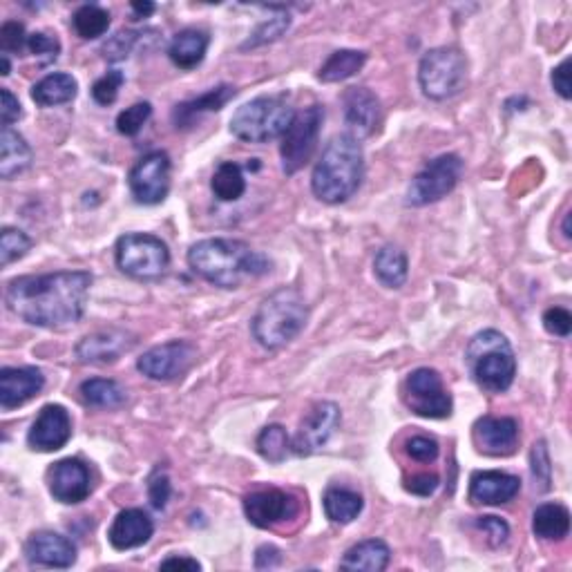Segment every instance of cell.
I'll use <instances>...</instances> for the list:
<instances>
[{"mask_svg": "<svg viewBox=\"0 0 572 572\" xmlns=\"http://www.w3.org/2000/svg\"><path fill=\"white\" fill-rule=\"evenodd\" d=\"M92 275L88 271H56L23 275L7 284V309L32 327L63 331L79 324L88 307Z\"/></svg>", "mask_w": 572, "mask_h": 572, "instance_id": "obj_1", "label": "cell"}, {"mask_svg": "<svg viewBox=\"0 0 572 572\" xmlns=\"http://www.w3.org/2000/svg\"><path fill=\"white\" fill-rule=\"evenodd\" d=\"M186 260L190 271L219 289H240L244 282L262 278L271 271L266 255L253 251L246 242L226 237L193 244Z\"/></svg>", "mask_w": 572, "mask_h": 572, "instance_id": "obj_2", "label": "cell"}, {"mask_svg": "<svg viewBox=\"0 0 572 572\" xmlns=\"http://www.w3.org/2000/svg\"><path fill=\"white\" fill-rule=\"evenodd\" d=\"M365 173L360 141L351 135L333 137L313 168L311 190L324 204H342L354 197Z\"/></svg>", "mask_w": 572, "mask_h": 572, "instance_id": "obj_3", "label": "cell"}, {"mask_svg": "<svg viewBox=\"0 0 572 572\" xmlns=\"http://www.w3.org/2000/svg\"><path fill=\"white\" fill-rule=\"evenodd\" d=\"M465 365L474 383L490 394L508 392L517 376V358L503 333L485 329L465 349Z\"/></svg>", "mask_w": 572, "mask_h": 572, "instance_id": "obj_4", "label": "cell"}, {"mask_svg": "<svg viewBox=\"0 0 572 572\" xmlns=\"http://www.w3.org/2000/svg\"><path fill=\"white\" fill-rule=\"evenodd\" d=\"M307 318L309 309L300 291L284 286V289L271 293L257 309L251 322L253 338L264 349H280L298 338Z\"/></svg>", "mask_w": 572, "mask_h": 572, "instance_id": "obj_5", "label": "cell"}, {"mask_svg": "<svg viewBox=\"0 0 572 572\" xmlns=\"http://www.w3.org/2000/svg\"><path fill=\"white\" fill-rule=\"evenodd\" d=\"M293 117L295 112L284 94L257 97L237 108L231 119V132L246 143H266L282 137Z\"/></svg>", "mask_w": 572, "mask_h": 572, "instance_id": "obj_6", "label": "cell"}, {"mask_svg": "<svg viewBox=\"0 0 572 572\" xmlns=\"http://www.w3.org/2000/svg\"><path fill=\"white\" fill-rule=\"evenodd\" d=\"M467 61L459 47H434L418 65V83L427 99L447 101L463 90Z\"/></svg>", "mask_w": 572, "mask_h": 572, "instance_id": "obj_7", "label": "cell"}, {"mask_svg": "<svg viewBox=\"0 0 572 572\" xmlns=\"http://www.w3.org/2000/svg\"><path fill=\"white\" fill-rule=\"evenodd\" d=\"M114 257H117L121 273L135 280H157L170 266L168 246L159 237L146 233H128L119 237Z\"/></svg>", "mask_w": 572, "mask_h": 572, "instance_id": "obj_8", "label": "cell"}, {"mask_svg": "<svg viewBox=\"0 0 572 572\" xmlns=\"http://www.w3.org/2000/svg\"><path fill=\"white\" fill-rule=\"evenodd\" d=\"M465 164L459 155H441L429 161V164L418 173L407 190L409 206H427L441 202L452 190L459 186L463 177Z\"/></svg>", "mask_w": 572, "mask_h": 572, "instance_id": "obj_9", "label": "cell"}, {"mask_svg": "<svg viewBox=\"0 0 572 572\" xmlns=\"http://www.w3.org/2000/svg\"><path fill=\"white\" fill-rule=\"evenodd\" d=\"M324 121V110L320 106H311L302 112H295L291 126L282 135V168L286 175H295L300 168L307 166L320 137V128Z\"/></svg>", "mask_w": 572, "mask_h": 572, "instance_id": "obj_10", "label": "cell"}, {"mask_svg": "<svg viewBox=\"0 0 572 572\" xmlns=\"http://www.w3.org/2000/svg\"><path fill=\"white\" fill-rule=\"evenodd\" d=\"M405 403L423 418H447L452 414V396L436 369L421 367L407 376Z\"/></svg>", "mask_w": 572, "mask_h": 572, "instance_id": "obj_11", "label": "cell"}, {"mask_svg": "<svg viewBox=\"0 0 572 572\" xmlns=\"http://www.w3.org/2000/svg\"><path fill=\"white\" fill-rule=\"evenodd\" d=\"M197 349L186 340H170L164 345L148 349L137 360V369L143 376L157 383H173L181 376L188 374V369L195 365Z\"/></svg>", "mask_w": 572, "mask_h": 572, "instance_id": "obj_12", "label": "cell"}, {"mask_svg": "<svg viewBox=\"0 0 572 572\" xmlns=\"http://www.w3.org/2000/svg\"><path fill=\"white\" fill-rule=\"evenodd\" d=\"M128 184L139 204H161L170 190V157L164 150H157L139 159L137 166L130 170Z\"/></svg>", "mask_w": 572, "mask_h": 572, "instance_id": "obj_13", "label": "cell"}, {"mask_svg": "<svg viewBox=\"0 0 572 572\" xmlns=\"http://www.w3.org/2000/svg\"><path fill=\"white\" fill-rule=\"evenodd\" d=\"M340 425V407L336 403H318L307 414V418L300 423L298 434L293 436L291 450L298 456H311L320 452L324 445L331 441V436L336 434Z\"/></svg>", "mask_w": 572, "mask_h": 572, "instance_id": "obj_14", "label": "cell"}, {"mask_svg": "<svg viewBox=\"0 0 572 572\" xmlns=\"http://www.w3.org/2000/svg\"><path fill=\"white\" fill-rule=\"evenodd\" d=\"M244 514L255 528H273L298 514V501L282 490H255L244 497Z\"/></svg>", "mask_w": 572, "mask_h": 572, "instance_id": "obj_15", "label": "cell"}, {"mask_svg": "<svg viewBox=\"0 0 572 572\" xmlns=\"http://www.w3.org/2000/svg\"><path fill=\"white\" fill-rule=\"evenodd\" d=\"M72 438V418L63 405H45L27 434L34 452H56Z\"/></svg>", "mask_w": 572, "mask_h": 572, "instance_id": "obj_16", "label": "cell"}, {"mask_svg": "<svg viewBox=\"0 0 572 572\" xmlns=\"http://www.w3.org/2000/svg\"><path fill=\"white\" fill-rule=\"evenodd\" d=\"M47 483H50L52 497L65 505L83 503L92 492L90 470L79 459H63L54 463L50 476H47Z\"/></svg>", "mask_w": 572, "mask_h": 572, "instance_id": "obj_17", "label": "cell"}, {"mask_svg": "<svg viewBox=\"0 0 572 572\" xmlns=\"http://www.w3.org/2000/svg\"><path fill=\"white\" fill-rule=\"evenodd\" d=\"M135 342V336L126 329H101L85 336L76 345V356L85 365H108V362H117L123 354H128L135 347Z\"/></svg>", "mask_w": 572, "mask_h": 572, "instance_id": "obj_18", "label": "cell"}, {"mask_svg": "<svg viewBox=\"0 0 572 572\" xmlns=\"http://www.w3.org/2000/svg\"><path fill=\"white\" fill-rule=\"evenodd\" d=\"M25 557L30 564L45 568H72L76 564V546L59 532H34L25 543Z\"/></svg>", "mask_w": 572, "mask_h": 572, "instance_id": "obj_19", "label": "cell"}, {"mask_svg": "<svg viewBox=\"0 0 572 572\" xmlns=\"http://www.w3.org/2000/svg\"><path fill=\"white\" fill-rule=\"evenodd\" d=\"M474 441L483 454L510 456L519 445V423L508 416H483L474 425Z\"/></svg>", "mask_w": 572, "mask_h": 572, "instance_id": "obj_20", "label": "cell"}, {"mask_svg": "<svg viewBox=\"0 0 572 572\" xmlns=\"http://www.w3.org/2000/svg\"><path fill=\"white\" fill-rule=\"evenodd\" d=\"M45 376L36 367H5L0 369V407L9 412L25 405L27 400L41 394Z\"/></svg>", "mask_w": 572, "mask_h": 572, "instance_id": "obj_21", "label": "cell"}, {"mask_svg": "<svg viewBox=\"0 0 572 572\" xmlns=\"http://www.w3.org/2000/svg\"><path fill=\"white\" fill-rule=\"evenodd\" d=\"M345 123L354 139H367L376 132L380 123V101L367 88H349L345 92Z\"/></svg>", "mask_w": 572, "mask_h": 572, "instance_id": "obj_22", "label": "cell"}, {"mask_svg": "<svg viewBox=\"0 0 572 572\" xmlns=\"http://www.w3.org/2000/svg\"><path fill=\"white\" fill-rule=\"evenodd\" d=\"M521 492V479L508 472H476L470 479V499L481 505L510 503Z\"/></svg>", "mask_w": 572, "mask_h": 572, "instance_id": "obj_23", "label": "cell"}, {"mask_svg": "<svg viewBox=\"0 0 572 572\" xmlns=\"http://www.w3.org/2000/svg\"><path fill=\"white\" fill-rule=\"evenodd\" d=\"M152 535H155V523H152L148 514L143 510L130 508L119 512L117 519L112 521L108 539L114 550H132L148 543Z\"/></svg>", "mask_w": 572, "mask_h": 572, "instance_id": "obj_24", "label": "cell"}, {"mask_svg": "<svg viewBox=\"0 0 572 572\" xmlns=\"http://www.w3.org/2000/svg\"><path fill=\"white\" fill-rule=\"evenodd\" d=\"M233 97H235L233 85H219V88L204 92L202 97L181 103V106H177L173 112L175 126L177 128H190L195 123V119H199L206 112L222 110Z\"/></svg>", "mask_w": 572, "mask_h": 572, "instance_id": "obj_25", "label": "cell"}, {"mask_svg": "<svg viewBox=\"0 0 572 572\" xmlns=\"http://www.w3.org/2000/svg\"><path fill=\"white\" fill-rule=\"evenodd\" d=\"M392 559V550L385 541L367 539L356 543L354 548L345 552L340 561L342 570H365V572H383Z\"/></svg>", "mask_w": 572, "mask_h": 572, "instance_id": "obj_26", "label": "cell"}, {"mask_svg": "<svg viewBox=\"0 0 572 572\" xmlns=\"http://www.w3.org/2000/svg\"><path fill=\"white\" fill-rule=\"evenodd\" d=\"M208 43H211V36H208V32L184 30L173 38V43H170L168 47V56L179 70H193L204 61Z\"/></svg>", "mask_w": 572, "mask_h": 572, "instance_id": "obj_27", "label": "cell"}, {"mask_svg": "<svg viewBox=\"0 0 572 572\" xmlns=\"http://www.w3.org/2000/svg\"><path fill=\"white\" fill-rule=\"evenodd\" d=\"M32 164V148L16 130L3 128L0 135V177L14 179Z\"/></svg>", "mask_w": 572, "mask_h": 572, "instance_id": "obj_28", "label": "cell"}, {"mask_svg": "<svg viewBox=\"0 0 572 572\" xmlns=\"http://www.w3.org/2000/svg\"><path fill=\"white\" fill-rule=\"evenodd\" d=\"M76 92H79V83H76L72 74L54 72L34 85L32 99L41 108H56L63 106V103H70L76 97Z\"/></svg>", "mask_w": 572, "mask_h": 572, "instance_id": "obj_29", "label": "cell"}, {"mask_svg": "<svg viewBox=\"0 0 572 572\" xmlns=\"http://www.w3.org/2000/svg\"><path fill=\"white\" fill-rule=\"evenodd\" d=\"M532 532L543 541H564L570 532V512L561 503H543L532 514Z\"/></svg>", "mask_w": 572, "mask_h": 572, "instance_id": "obj_30", "label": "cell"}, {"mask_svg": "<svg viewBox=\"0 0 572 572\" xmlns=\"http://www.w3.org/2000/svg\"><path fill=\"white\" fill-rule=\"evenodd\" d=\"M374 273L378 282L387 286V289H400V286L407 282L409 275V262L405 251H400L394 244L383 246V249L376 253Z\"/></svg>", "mask_w": 572, "mask_h": 572, "instance_id": "obj_31", "label": "cell"}, {"mask_svg": "<svg viewBox=\"0 0 572 572\" xmlns=\"http://www.w3.org/2000/svg\"><path fill=\"white\" fill-rule=\"evenodd\" d=\"M324 514L333 523H340V526H347V523L356 521L360 517L362 508H365V501L358 492L347 490V488H329L324 492Z\"/></svg>", "mask_w": 572, "mask_h": 572, "instance_id": "obj_32", "label": "cell"}, {"mask_svg": "<svg viewBox=\"0 0 572 572\" xmlns=\"http://www.w3.org/2000/svg\"><path fill=\"white\" fill-rule=\"evenodd\" d=\"M81 398L85 405L97 409H119L126 405V389L117 380L110 378H90L81 385Z\"/></svg>", "mask_w": 572, "mask_h": 572, "instance_id": "obj_33", "label": "cell"}, {"mask_svg": "<svg viewBox=\"0 0 572 572\" xmlns=\"http://www.w3.org/2000/svg\"><path fill=\"white\" fill-rule=\"evenodd\" d=\"M367 63V54L358 50H338L333 52L318 72L322 83H340L356 76Z\"/></svg>", "mask_w": 572, "mask_h": 572, "instance_id": "obj_34", "label": "cell"}, {"mask_svg": "<svg viewBox=\"0 0 572 572\" xmlns=\"http://www.w3.org/2000/svg\"><path fill=\"white\" fill-rule=\"evenodd\" d=\"M211 188L219 202H237L246 193V177L240 164L224 161L219 164L211 179Z\"/></svg>", "mask_w": 572, "mask_h": 572, "instance_id": "obj_35", "label": "cell"}, {"mask_svg": "<svg viewBox=\"0 0 572 572\" xmlns=\"http://www.w3.org/2000/svg\"><path fill=\"white\" fill-rule=\"evenodd\" d=\"M72 25L81 38L92 41V38H99L108 32L110 14L99 5H83L74 12Z\"/></svg>", "mask_w": 572, "mask_h": 572, "instance_id": "obj_36", "label": "cell"}, {"mask_svg": "<svg viewBox=\"0 0 572 572\" xmlns=\"http://www.w3.org/2000/svg\"><path fill=\"white\" fill-rule=\"evenodd\" d=\"M257 452L269 463H282L291 450V438L282 425L264 427L257 436Z\"/></svg>", "mask_w": 572, "mask_h": 572, "instance_id": "obj_37", "label": "cell"}, {"mask_svg": "<svg viewBox=\"0 0 572 572\" xmlns=\"http://www.w3.org/2000/svg\"><path fill=\"white\" fill-rule=\"evenodd\" d=\"M30 249L32 240L23 231H18V228L12 226L3 228V233H0V264L7 266L16 260H21Z\"/></svg>", "mask_w": 572, "mask_h": 572, "instance_id": "obj_38", "label": "cell"}, {"mask_svg": "<svg viewBox=\"0 0 572 572\" xmlns=\"http://www.w3.org/2000/svg\"><path fill=\"white\" fill-rule=\"evenodd\" d=\"M289 25H291L289 14H280V16H275V18H269V21L257 27V30L253 32V36L249 38V41H246V43L242 45V50H249V47L253 50V47H262V45H266V43L278 41V38H280L286 30H289Z\"/></svg>", "mask_w": 572, "mask_h": 572, "instance_id": "obj_39", "label": "cell"}, {"mask_svg": "<svg viewBox=\"0 0 572 572\" xmlns=\"http://www.w3.org/2000/svg\"><path fill=\"white\" fill-rule=\"evenodd\" d=\"M150 114H152V106L150 103H135V106H130L123 110L119 117H117V130L121 132V135H126V137H135L141 132V128L146 126L148 119H150Z\"/></svg>", "mask_w": 572, "mask_h": 572, "instance_id": "obj_40", "label": "cell"}, {"mask_svg": "<svg viewBox=\"0 0 572 572\" xmlns=\"http://www.w3.org/2000/svg\"><path fill=\"white\" fill-rule=\"evenodd\" d=\"M27 50L41 59V65H47V63H54L56 59H59L61 43H59V38L52 36V34L34 32V34H30V38H27Z\"/></svg>", "mask_w": 572, "mask_h": 572, "instance_id": "obj_41", "label": "cell"}, {"mask_svg": "<svg viewBox=\"0 0 572 572\" xmlns=\"http://www.w3.org/2000/svg\"><path fill=\"white\" fill-rule=\"evenodd\" d=\"M123 81H126V76H123L119 70H112L106 76H101V79L92 85L94 101H97L99 106H112V103L119 97Z\"/></svg>", "mask_w": 572, "mask_h": 572, "instance_id": "obj_42", "label": "cell"}, {"mask_svg": "<svg viewBox=\"0 0 572 572\" xmlns=\"http://www.w3.org/2000/svg\"><path fill=\"white\" fill-rule=\"evenodd\" d=\"M543 327L557 338H568L572 331V316L564 307H552L543 313Z\"/></svg>", "mask_w": 572, "mask_h": 572, "instance_id": "obj_43", "label": "cell"}, {"mask_svg": "<svg viewBox=\"0 0 572 572\" xmlns=\"http://www.w3.org/2000/svg\"><path fill=\"white\" fill-rule=\"evenodd\" d=\"M27 36L23 23L18 21H7L0 27V47H3V54L7 52H21L27 45Z\"/></svg>", "mask_w": 572, "mask_h": 572, "instance_id": "obj_44", "label": "cell"}, {"mask_svg": "<svg viewBox=\"0 0 572 572\" xmlns=\"http://www.w3.org/2000/svg\"><path fill=\"white\" fill-rule=\"evenodd\" d=\"M532 474H535V481L541 483V490L550 488L552 467H550V456L546 450V443L543 441L535 443V447H532Z\"/></svg>", "mask_w": 572, "mask_h": 572, "instance_id": "obj_45", "label": "cell"}, {"mask_svg": "<svg viewBox=\"0 0 572 572\" xmlns=\"http://www.w3.org/2000/svg\"><path fill=\"white\" fill-rule=\"evenodd\" d=\"M407 454L418 463H432L438 456V443L429 436H414L407 441Z\"/></svg>", "mask_w": 572, "mask_h": 572, "instance_id": "obj_46", "label": "cell"}, {"mask_svg": "<svg viewBox=\"0 0 572 572\" xmlns=\"http://www.w3.org/2000/svg\"><path fill=\"white\" fill-rule=\"evenodd\" d=\"M474 523H476V528L483 530L485 535H488V539L494 548L503 546V543L508 541V537H510V526L499 517H479Z\"/></svg>", "mask_w": 572, "mask_h": 572, "instance_id": "obj_47", "label": "cell"}, {"mask_svg": "<svg viewBox=\"0 0 572 572\" xmlns=\"http://www.w3.org/2000/svg\"><path fill=\"white\" fill-rule=\"evenodd\" d=\"M135 41H137L135 32H119L106 47H103V56H106L108 61L126 59L132 50V45H135Z\"/></svg>", "mask_w": 572, "mask_h": 572, "instance_id": "obj_48", "label": "cell"}, {"mask_svg": "<svg viewBox=\"0 0 572 572\" xmlns=\"http://www.w3.org/2000/svg\"><path fill=\"white\" fill-rule=\"evenodd\" d=\"M170 492H173V488H170V479L166 474L152 476L150 485H148V499L152 503V508L164 510L168 499H170Z\"/></svg>", "mask_w": 572, "mask_h": 572, "instance_id": "obj_49", "label": "cell"}, {"mask_svg": "<svg viewBox=\"0 0 572 572\" xmlns=\"http://www.w3.org/2000/svg\"><path fill=\"white\" fill-rule=\"evenodd\" d=\"M0 101H3L0 103V119H3V128H9L14 121L21 119V114H23L21 103H18V99L7 88L0 90Z\"/></svg>", "mask_w": 572, "mask_h": 572, "instance_id": "obj_50", "label": "cell"}, {"mask_svg": "<svg viewBox=\"0 0 572 572\" xmlns=\"http://www.w3.org/2000/svg\"><path fill=\"white\" fill-rule=\"evenodd\" d=\"M438 485H441V479H438L436 474H416L407 481L405 488L416 494V497H432L438 490Z\"/></svg>", "mask_w": 572, "mask_h": 572, "instance_id": "obj_51", "label": "cell"}, {"mask_svg": "<svg viewBox=\"0 0 572 572\" xmlns=\"http://www.w3.org/2000/svg\"><path fill=\"white\" fill-rule=\"evenodd\" d=\"M552 88L557 90V94L561 99H570V61L566 59L559 68L552 70Z\"/></svg>", "mask_w": 572, "mask_h": 572, "instance_id": "obj_52", "label": "cell"}, {"mask_svg": "<svg viewBox=\"0 0 572 572\" xmlns=\"http://www.w3.org/2000/svg\"><path fill=\"white\" fill-rule=\"evenodd\" d=\"M280 561H282V555H280V550L275 548V546H262L260 550H257V555H255V568H275V566H280Z\"/></svg>", "mask_w": 572, "mask_h": 572, "instance_id": "obj_53", "label": "cell"}, {"mask_svg": "<svg viewBox=\"0 0 572 572\" xmlns=\"http://www.w3.org/2000/svg\"><path fill=\"white\" fill-rule=\"evenodd\" d=\"M161 570H202V564H199L197 559H190V557H168L159 564Z\"/></svg>", "mask_w": 572, "mask_h": 572, "instance_id": "obj_54", "label": "cell"}, {"mask_svg": "<svg viewBox=\"0 0 572 572\" xmlns=\"http://www.w3.org/2000/svg\"><path fill=\"white\" fill-rule=\"evenodd\" d=\"M132 12L137 14V18H148L152 12H155V5L152 3H132Z\"/></svg>", "mask_w": 572, "mask_h": 572, "instance_id": "obj_55", "label": "cell"}, {"mask_svg": "<svg viewBox=\"0 0 572 572\" xmlns=\"http://www.w3.org/2000/svg\"><path fill=\"white\" fill-rule=\"evenodd\" d=\"M0 63H3V72H0V74L7 76V74H9V70H12V68H9V59H7V54L0 56Z\"/></svg>", "mask_w": 572, "mask_h": 572, "instance_id": "obj_56", "label": "cell"}, {"mask_svg": "<svg viewBox=\"0 0 572 572\" xmlns=\"http://www.w3.org/2000/svg\"><path fill=\"white\" fill-rule=\"evenodd\" d=\"M564 235H566L568 240H570V235H572V233H570V215H566V222H564Z\"/></svg>", "mask_w": 572, "mask_h": 572, "instance_id": "obj_57", "label": "cell"}]
</instances>
